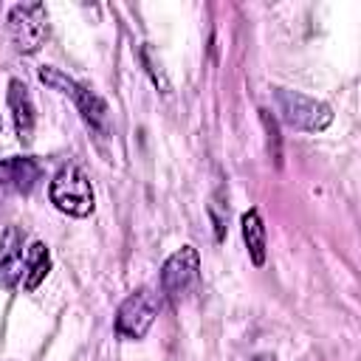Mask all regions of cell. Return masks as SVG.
Returning <instances> with one entry per match:
<instances>
[{"label": "cell", "mask_w": 361, "mask_h": 361, "mask_svg": "<svg viewBox=\"0 0 361 361\" xmlns=\"http://www.w3.org/2000/svg\"><path fill=\"white\" fill-rule=\"evenodd\" d=\"M42 169L34 158H23V155H14V158H6L0 161V186L6 192H17V195H28L37 180H39Z\"/></svg>", "instance_id": "obj_7"}, {"label": "cell", "mask_w": 361, "mask_h": 361, "mask_svg": "<svg viewBox=\"0 0 361 361\" xmlns=\"http://www.w3.org/2000/svg\"><path fill=\"white\" fill-rule=\"evenodd\" d=\"M240 223H243V240H245V248L251 254V262L262 265L265 262V223H262L259 212L248 209Z\"/></svg>", "instance_id": "obj_10"}, {"label": "cell", "mask_w": 361, "mask_h": 361, "mask_svg": "<svg viewBox=\"0 0 361 361\" xmlns=\"http://www.w3.org/2000/svg\"><path fill=\"white\" fill-rule=\"evenodd\" d=\"M25 274V257H23V234L17 226H8L0 237V288L11 290Z\"/></svg>", "instance_id": "obj_6"}, {"label": "cell", "mask_w": 361, "mask_h": 361, "mask_svg": "<svg viewBox=\"0 0 361 361\" xmlns=\"http://www.w3.org/2000/svg\"><path fill=\"white\" fill-rule=\"evenodd\" d=\"M39 79H42L48 87H54V90H59V93H65V96H71V99H76L79 90H82V85H79L76 79H71L68 73H62V71H56V68H51V65H42V68H39Z\"/></svg>", "instance_id": "obj_12"}, {"label": "cell", "mask_w": 361, "mask_h": 361, "mask_svg": "<svg viewBox=\"0 0 361 361\" xmlns=\"http://www.w3.org/2000/svg\"><path fill=\"white\" fill-rule=\"evenodd\" d=\"M141 59H144V65H147V71H149V76H152L155 87H158L161 93H169V79H166V73H164L161 62L152 56V48H149V45H144V48H141Z\"/></svg>", "instance_id": "obj_13"}, {"label": "cell", "mask_w": 361, "mask_h": 361, "mask_svg": "<svg viewBox=\"0 0 361 361\" xmlns=\"http://www.w3.org/2000/svg\"><path fill=\"white\" fill-rule=\"evenodd\" d=\"M251 361H276V358H274V355H271V353H262V355H254V358H251Z\"/></svg>", "instance_id": "obj_14"}, {"label": "cell", "mask_w": 361, "mask_h": 361, "mask_svg": "<svg viewBox=\"0 0 361 361\" xmlns=\"http://www.w3.org/2000/svg\"><path fill=\"white\" fill-rule=\"evenodd\" d=\"M276 107L285 124H290L293 130H305V133H322L324 127H330L333 121V110L330 104L310 99L299 90H288L279 87L276 90Z\"/></svg>", "instance_id": "obj_2"}, {"label": "cell", "mask_w": 361, "mask_h": 361, "mask_svg": "<svg viewBox=\"0 0 361 361\" xmlns=\"http://www.w3.org/2000/svg\"><path fill=\"white\" fill-rule=\"evenodd\" d=\"M200 276V254L195 245H180L175 254L166 257L164 268H161V290L166 293V299L180 302L197 282Z\"/></svg>", "instance_id": "obj_4"}, {"label": "cell", "mask_w": 361, "mask_h": 361, "mask_svg": "<svg viewBox=\"0 0 361 361\" xmlns=\"http://www.w3.org/2000/svg\"><path fill=\"white\" fill-rule=\"evenodd\" d=\"M8 34L20 54H34L48 39V11L42 3H20L8 11Z\"/></svg>", "instance_id": "obj_3"}, {"label": "cell", "mask_w": 361, "mask_h": 361, "mask_svg": "<svg viewBox=\"0 0 361 361\" xmlns=\"http://www.w3.org/2000/svg\"><path fill=\"white\" fill-rule=\"evenodd\" d=\"M48 271H51V251H48V245L45 243H39V240H34L31 245H28V254H25V290H37L42 282H45V276H48Z\"/></svg>", "instance_id": "obj_9"}, {"label": "cell", "mask_w": 361, "mask_h": 361, "mask_svg": "<svg viewBox=\"0 0 361 361\" xmlns=\"http://www.w3.org/2000/svg\"><path fill=\"white\" fill-rule=\"evenodd\" d=\"M51 203L71 217H87L93 212V186L82 166L65 164L56 172L51 180Z\"/></svg>", "instance_id": "obj_1"}, {"label": "cell", "mask_w": 361, "mask_h": 361, "mask_svg": "<svg viewBox=\"0 0 361 361\" xmlns=\"http://www.w3.org/2000/svg\"><path fill=\"white\" fill-rule=\"evenodd\" d=\"M158 296L149 288L133 290L116 310V333L124 338H144L158 316Z\"/></svg>", "instance_id": "obj_5"}, {"label": "cell", "mask_w": 361, "mask_h": 361, "mask_svg": "<svg viewBox=\"0 0 361 361\" xmlns=\"http://www.w3.org/2000/svg\"><path fill=\"white\" fill-rule=\"evenodd\" d=\"M73 102H76L82 118H85L90 127H96V130H104V127H107V104H104V99H102L93 87L82 85V90H79V96H76Z\"/></svg>", "instance_id": "obj_11"}, {"label": "cell", "mask_w": 361, "mask_h": 361, "mask_svg": "<svg viewBox=\"0 0 361 361\" xmlns=\"http://www.w3.org/2000/svg\"><path fill=\"white\" fill-rule=\"evenodd\" d=\"M8 110H11L17 138L23 144H31V138H34V102H31L28 87L20 79L8 82Z\"/></svg>", "instance_id": "obj_8"}]
</instances>
